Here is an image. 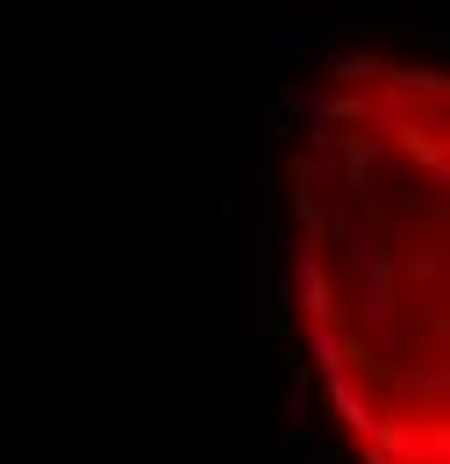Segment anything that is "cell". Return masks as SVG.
Listing matches in <instances>:
<instances>
[{
	"instance_id": "obj_1",
	"label": "cell",
	"mask_w": 450,
	"mask_h": 464,
	"mask_svg": "<svg viewBox=\"0 0 450 464\" xmlns=\"http://www.w3.org/2000/svg\"><path fill=\"white\" fill-rule=\"evenodd\" d=\"M286 293L350 464H450V86L350 51L286 136Z\"/></svg>"
}]
</instances>
